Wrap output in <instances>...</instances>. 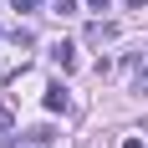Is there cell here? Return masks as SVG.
Returning a JSON list of instances; mask_svg holds the SVG:
<instances>
[{
  "label": "cell",
  "mask_w": 148,
  "mask_h": 148,
  "mask_svg": "<svg viewBox=\"0 0 148 148\" xmlns=\"http://www.w3.org/2000/svg\"><path fill=\"white\" fill-rule=\"evenodd\" d=\"M51 143V128H31V148H46Z\"/></svg>",
  "instance_id": "cell-4"
},
{
  "label": "cell",
  "mask_w": 148,
  "mask_h": 148,
  "mask_svg": "<svg viewBox=\"0 0 148 148\" xmlns=\"http://www.w3.org/2000/svg\"><path fill=\"white\" fill-rule=\"evenodd\" d=\"M0 128H10V107H5V102H0Z\"/></svg>",
  "instance_id": "cell-7"
},
{
  "label": "cell",
  "mask_w": 148,
  "mask_h": 148,
  "mask_svg": "<svg viewBox=\"0 0 148 148\" xmlns=\"http://www.w3.org/2000/svg\"><path fill=\"white\" fill-rule=\"evenodd\" d=\"M128 5H133V10H143V5H148V0H128Z\"/></svg>",
  "instance_id": "cell-9"
},
{
  "label": "cell",
  "mask_w": 148,
  "mask_h": 148,
  "mask_svg": "<svg viewBox=\"0 0 148 148\" xmlns=\"http://www.w3.org/2000/svg\"><path fill=\"white\" fill-rule=\"evenodd\" d=\"M87 5H92V10H107V5H112V0H87Z\"/></svg>",
  "instance_id": "cell-8"
},
{
  "label": "cell",
  "mask_w": 148,
  "mask_h": 148,
  "mask_svg": "<svg viewBox=\"0 0 148 148\" xmlns=\"http://www.w3.org/2000/svg\"><path fill=\"white\" fill-rule=\"evenodd\" d=\"M10 10H36V0H10Z\"/></svg>",
  "instance_id": "cell-6"
},
{
  "label": "cell",
  "mask_w": 148,
  "mask_h": 148,
  "mask_svg": "<svg viewBox=\"0 0 148 148\" xmlns=\"http://www.w3.org/2000/svg\"><path fill=\"white\" fill-rule=\"evenodd\" d=\"M51 56H56V66H61V72H72V66H77V46L56 41V46H51Z\"/></svg>",
  "instance_id": "cell-3"
},
{
  "label": "cell",
  "mask_w": 148,
  "mask_h": 148,
  "mask_svg": "<svg viewBox=\"0 0 148 148\" xmlns=\"http://www.w3.org/2000/svg\"><path fill=\"white\" fill-rule=\"evenodd\" d=\"M87 41H92V46H102V41H118V26H112V21H92V26H87Z\"/></svg>",
  "instance_id": "cell-1"
},
{
  "label": "cell",
  "mask_w": 148,
  "mask_h": 148,
  "mask_svg": "<svg viewBox=\"0 0 148 148\" xmlns=\"http://www.w3.org/2000/svg\"><path fill=\"white\" fill-rule=\"evenodd\" d=\"M133 92H138V97H148V66H138V77H133Z\"/></svg>",
  "instance_id": "cell-5"
},
{
  "label": "cell",
  "mask_w": 148,
  "mask_h": 148,
  "mask_svg": "<svg viewBox=\"0 0 148 148\" xmlns=\"http://www.w3.org/2000/svg\"><path fill=\"white\" fill-rule=\"evenodd\" d=\"M46 107H51V112H66V107H72V97H66V87H61V82H51V87H46Z\"/></svg>",
  "instance_id": "cell-2"
}]
</instances>
